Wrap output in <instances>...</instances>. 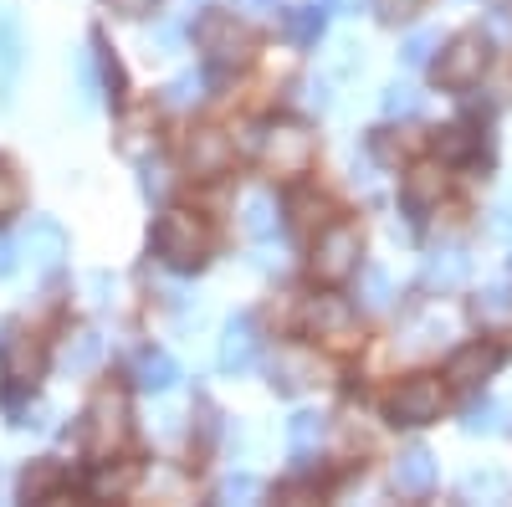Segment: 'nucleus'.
Here are the masks:
<instances>
[{"label":"nucleus","mask_w":512,"mask_h":507,"mask_svg":"<svg viewBox=\"0 0 512 507\" xmlns=\"http://www.w3.org/2000/svg\"><path fill=\"white\" fill-rule=\"evenodd\" d=\"M210 246H216V231H210V221L200 216V210H164L159 226H154V251H159V262L164 267H175V272H195L205 257H210Z\"/></svg>","instance_id":"f257e3e1"},{"label":"nucleus","mask_w":512,"mask_h":507,"mask_svg":"<svg viewBox=\"0 0 512 507\" xmlns=\"http://www.w3.org/2000/svg\"><path fill=\"white\" fill-rule=\"evenodd\" d=\"M128 431H134V415H128V395L123 390H98L88 400V410H82V446H88L93 456H113L123 451Z\"/></svg>","instance_id":"f03ea898"},{"label":"nucleus","mask_w":512,"mask_h":507,"mask_svg":"<svg viewBox=\"0 0 512 507\" xmlns=\"http://www.w3.org/2000/svg\"><path fill=\"white\" fill-rule=\"evenodd\" d=\"M256 154L272 175H308L313 169V154H318V139L303 129V123H267L256 134Z\"/></svg>","instance_id":"7ed1b4c3"},{"label":"nucleus","mask_w":512,"mask_h":507,"mask_svg":"<svg viewBox=\"0 0 512 507\" xmlns=\"http://www.w3.org/2000/svg\"><path fill=\"white\" fill-rule=\"evenodd\" d=\"M487 67H492V41L482 31H461L436 57V82L441 88H472V82L487 77Z\"/></svg>","instance_id":"20e7f679"},{"label":"nucleus","mask_w":512,"mask_h":507,"mask_svg":"<svg viewBox=\"0 0 512 507\" xmlns=\"http://www.w3.org/2000/svg\"><path fill=\"white\" fill-rule=\"evenodd\" d=\"M359 257H364V241H359L354 226H323V231L313 236L308 267H313L318 282L333 287V282H349V277L359 272Z\"/></svg>","instance_id":"39448f33"},{"label":"nucleus","mask_w":512,"mask_h":507,"mask_svg":"<svg viewBox=\"0 0 512 507\" xmlns=\"http://www.w3.org/2000/svg\"><path fill=\"white\" fill-rule=\"evenodd\" d=\"M195 47L205 52L210 67H241V62L251 57V36H246V26H241L236 16L210 11V16L195 26Z\"/></svg>","instance_id":"423d86ee"},{"label":"nucleus","mask_w":512,"mask_h":507,"mask_svg":"<svg viewBox=\"0 0 512 507\" xmlns=\"http://www.w3.org/2000/svg\"><path fill=\"white\" fill-rule=\"evenodd\" d=\"M446 410V385L436 374H410L405 385L390 395V420L395 426H431Z\"/></svg>","instance_id":"0eeeda50"},{"label":"nucleus","mask_w":512,"mask_h":507,"mask_svg":"<svg viewBox=\"0 0 512 507\" xmlns=\"http://www.w3.org/2000/svg\"><path fill=\"white\" fill-rule=\"evenodd\" d=\"M303 328H308L313 338H323V344H333V349L359 344V313H354L344 298H313V303L303 308Z\"/></svg>","instance_id":"6e6552de"},{"label":"nucleus","mask_w":512,"mask_h":507,"mask_svg":"<svg viewBox=\"0 0 512 507\" xmlns=\"http://www.w3.org/2000/svg\"><path fill=\"white\" fill-rule=\"evenodd\" d=\"M231 159H236V144L226 129H195L185 139V169L195 180H221L231 169Z\"/></svg>","instance_id":"1a4fd4ad"},{"label":"nucleus","mask_w":512,"mask_h":507,"mask_svg":"<svg viewBox=\"0 0 512 507\" xmlns=\"http://www.w3.org/2000/svg\"><path fill=\"white\" fill-rule=\"evenodd\" d=\"M502 369V344H492V338H472V344H461L451 359H446V379L461 390H477L482 379H492Z\"/></svg>","instance_id":"9d476101"},{"label":"nucleus","mask_w":512,"mask_h":507,"mask_svg":"<svg viewBox=\"0 0 512 507\" xmlns=\"http://www.w3.org/2000/svg\"><path fill=\"white\" fill-rule=\"evenodd\" d=\"M0 364H6V379H11V385H36L41 369H47V344H41V333L16 328L6 344H0Z\"/></svg>","instance_id":"9b49d317"},{"label":"nucleus","mask_w":512,"mask_h":507,"mask_svg":"<svg viewBox=\"0 0 512 507\" xmlns=\"http://www.w3.org/2000/svg\"><path fill=\"white\" fill-rule=\"evenodd\" d=\"M21 251L31 257L36 272H57V267L67 262V231H62L57 221H47V216H36V221L26 226V236H21Z\"/></svg>","instance_id":"f8f14e48"},{"label":"nucleus","mask_w":512,"mask_h":507,"mask_svg":"<svg viewBox=\"0 0 512 507\" xmlns=\"http://www.w3.org/2000/svg\"><path fill=\"white\" fill-rule=\"evenodd\" d=\"M390 482H395L400 497H431V487H436V461H431V451H425V446H405V451L395 456V467H390Z\"/></svg>","instance_id":"ddd939ff"},{"label":"nucleus","mask_w":512,"mask_h":507,"mask_svg":"<svg viewBox=\"0 0 512 507\" xmlns=\"http://www.w3.org/2000/svg\"><path fill=\"white\" fill-rule=\"evenodd\" d=\"M446 195V169L441 164H415L405 169V180H400V200L410 216H425V210H436Z\"/></svg>","instance_id":"4468645a"},{"label":"nucleus","mask_w":512,"mask_h":507,"mask_svg":"<svg viewBox=\"0 0 512 507\" xmlns=\"http://www.w3.org/2000/svg\"><path fill=\"white\" fill-rule=\"evenodd\" d=\"M256 354H262V338H256V323L241 313V318H231L226 323V333H221V369L226 374H246L251 364H256Z\"/></svg>","instance_id":"2eb2a0df"},{"label":"nucleus","mask_w":512,"mask_h":507,"mask_svg":"<svg viewBox=\"0 0 512 507\" xmlns=\"http://www.w3.org/2000/svg\"><path fill=\"white\" fill-rule=\"evenodd\" d=\"M318 374H323V364H318L308 349H282V354L272 359V390H277V395H297V390L318 385Z\"/></svg>","instance_id":"dca6fc26"},{"label":"nucleus","mask_w":512,"mask_h":507,"mask_svg":"<svg viewBox=\"0 0 512 507\" xmlns=\"http://www.w3.org/2000/svg\"><path fill=\"white\" fill-rule=\"evenodd\" d=\"M287 221H292L297 236H318V231L328 226V200H323L313 185H297V190L287 195Z\"/></svg>","instance_id":"f3484780"},{"label":"nucleus","mask_w":512,"mask_h":507,"mask_svg":"<svg viewBox=\"0 0 512 507\" xmlns=\"http://www.w3.org/2000/svg\"><path fill=\"white\" fill-rule=\"evenodd\" d=\"M134 379H139V390H149V395H164V390H175V385H180V364L169 359V354H159V349H149V354L139 359Z\"/></svg>","instance_id":"a211bd4d"},{"label":"nucleus","mask_w":512,"mask_h":507,"mask_svg":"<svg viewBox=\"0 0 512 507\" xmlns=\"http://www.w3.org/2000/svg\"><path fill=\"white\" fill-rule=\"evenodd\" d=\"M507 492H512V477L502 467H477V472L461 477V497L466 502H502Z\"/></svg>","instance_id":"6ab92c4d"},{"label":"nucleus","mask_w":512,"mask_h":507,"mask_svg":"<svg viewBox=\"0 0 512 507\" xmlns=\"http://www.w3.org/2000/svg\"><path fill=\"white\" fill-rule=\"evenodd\" d=\"M323 431H328V420H323V415L297 410V415L287 420V451H292V456H313V451L323 446Z\"/></svg>","instance_id":"aec40b11"},{"label":"nucleus","mask_w":512,"mask_h":507,"mask_svg":"<svg viewBox=\"0 0 512 507\" xmlns=\"http://www.w3.org/2000/svg\"><path fill=\"white\" fill-rule=\"evenodd\" d=\"M461 282H466V257H461V251H436V257L425 262V287L451 292V287H461Z\"/></svg>","instance_id":"412c9836"},{"label":"nucleus","mask_w":512,"mask_h":507,"mask_svg":"<svg viewBox=\"0 0 512 507\" xmlns=\"http://www.w3.org/2000/svg\"><path fill=\"white\" fill-rule=\"evenodd\" d=\"M241 210H246V231H251L256 241H267V236L277 231V200H272L267 190H251Z\"/></svg>","instance_id":"4be33fe9"},{"label":"nucleus","mask_w":512,"mask_h":507,"mask_svg":"<svg viewBox=\"0 0 512 507\" xmlns=\"http://www.w3.org/2000/svg\"><path fill=\"white\" fill-rule=\"evenodd\" d=\"M21 21L11 11H0V82H11L16 67H21Z\"/></svg>","instance_id":"5701e85b"},{"label":"nucleus","mask_w":512,"mask_h":507,"mask_svg":"<svg viewBox=\"0 0 512 507\" xmlns=\"http://www.w3.org/2000/svg\"><path fill=\"white\" fill-rule=\"evenodd\" d=\"M62 482H67V472L57 467V461H31V472H26V497H31V502H47V497H57Z\"/></svg>","instance_id":"b1692460"},{"label":"nucleus","mask_w":512,"mask_h":507,"mask_svg":"<svg viewBox=\"0 0 512 507\" xmlns=\"http://www.w3.org/2000/svg\"><path fill=\"white\" fill-rule=\"evenodd\" d=\"M379 108H384V118H415V113L425 108V98L410 88V82H390V88H384V98H379Z\"/></svg>","instance_id":"393cba45"},{"label":"nucleus","mask_w":512,"mask_h":507,"mask_svg":"<svg viewBox=\"0 0 512 507\" xmlns=\"http://www.w3.org/2000/svg\"><path fill=\"white\" fill-rule=\"evenodd\" d=\"M98 359H103V338H98V333H77V344H67V354H62V364H67L72 374L93 369Z\"/></svg>","instance_id":"a878e982"},{"label":"nucleus","mask_w":512,"mask_h":507,"mask_svg":"<svg viewBox=\"0 0 512 507\" xmlns=\"http://www.w3.org/2000/svg\"><path fill=\"white\" fill-rule=\"evenodd\" d=\"M477 318L482 323H512V287H487L477 298Z\"/></svg>","instance_id":"bb28decb"},{"label":"nucleus","mask_w":512,"mask_h":507,"mask_svg":"<svg viewBox=\"0 0 512 507\" xmlns=\"http://www.w3.org/2000/svg\"><path fill=\"white\" fill-rule=\"evenodd\" d=\"M472 436H492V431H502V405L497 400H482V405H466V420H461Z\"/></svg>","instance_id":"cd10ccee"},{"label":"nucleus","mask_w":512,"mask_h":507,"mask_svg":"<svg viewBox=\"0 0 512 507\" xmlns=\"http://www.w3.org/2000/svg\"><path fill=\"white\" fill-rule=\"evenodd\" d=\"M98 67H93V47L88 52H77V98H82V108H93L98 103Z\"/></svg>","instance_id":"c85d7f7f"},{"label":"nucleus","mask_w":512,"mask_h":507,"mask_svg":"<svg viewBox=\"0 0 512 507\" xmlns=\"http://www.w3.org/2000/svg\"><path fill=\"white\" fill-rule=\"evenodd\" d=\"M436 154L441 159H472V134H466L461 123H451V129L436 134Z\"/></svg>","instance_id":"c756f323"},{"label":"nucleus","mask_w":512,"mask_h":507,"mask_svg":"<svg viewBox=\"0 0 512 507\" xmlns=\"http://www.w3.org/2000/svg\"><path fill=\"white\" fill-rule=\"evenodd\" d=\"M251 497H262V482L251 472H236V477L221 482V502H251Z\"/></svg>","instance_id":"7c9ffc66"},{"label":"nucleus","mask_w":512,"mask_h":507,"mask_svg":"<svg viewBox=\"0 0 512 507\" xmlns=\"http://www.w3.org/2000/svg\"><path fill=\"white\" fill-rule=\"evenodd\" d=\"M436 31H415L410 41H405V67H425V57H431L436 52Z\"/></svg>","instance_id":"2f4dec72"},{"label":"nucleus","mask_w":512,"mask_h":507,"mask_svg":"<svg viewBox=\"0 0 512 507\" xmlns=\"http://www.w3.org/2000/svg\"><path fill=\"white\" fill-rule=\"evenodd\" d=\"M190 103H200V77L195 72L169 82V108H190Z\"/></svg>","instance_id":"473e14b6"},{"label":"nucleus","mask_w":512,"mask_h":507,"mask_svg":"<svg viewBox=\"0 0 512 507\" xmlns=\"http://www.w3.org/2000/svg\"><path fill=\"white\" fill-rule=\"evenodd\" d=\"M236 16H246V21H277L282 0H236Z\"/></svg>","instance_id":"72a5a7b5"},{"label":"nucleus","mask_w":512,"mask_h":507,"mask_svg":"<svg viewBox=\"0 0 512 507\" xmlns=\"http://www.w3.org/2000/svg\"><path fill=\"white\" fill-rule=\"evenodd\" d=\"M16 205H21V180L11 175L6 164H0V221H6V216H11Z\"/></svg>","instance_id":"f704fd0d"},{"label":"nucleus","mask_w":512,"mask_h":507,"mask_svg":"<svg viewBox=\"0 0 512 507\" xmlns=\"http://www.w3.org/2000/svg\"><path fill=\"white\" fill-rule=\"evenodd\" d=\"M374 11H379L384 21H410V16L420 11V0H374Z\"/></svg>","instance_id":"c9c22d12"},{"label":"nucleus","mask_w":512,"mask_h":507,"mask_svg":"<svg viewBox=\"0 0 512 507\" xmlns=\"http://www.w3.org/2000/svg\"><path fill=\"white\" fill-rule=\"evenodd\" d=\"M128 482H134V472H108V467H103V472L93 477V492H98V497H113V492H123Z\"/></svg>","instance_id":"e433bc0d"},{"label":"nucleus","mask_w":512,"mask_h":507,"mask_svg":"<svg viewBox=\"0 0 512 507\" xmlns=\"http://www.w3.org/2000/svg\"><path fill=\"white\" fill-rule=\"evenodd\" d=\"M318 31H323V11H297L292 16V36L297 41H313Z\"/></svg>","instance_id":"4c0bfd02"},{"label":"nucleus","mask_w":512,"mask_h":507,"mask_svg":"<svg viewBox=\"0 0 512 507\" xmlns=\"http://www.w3.org/2000/svg\"><path fill=\"white\" fill-rule=\"evenodd\" d=\"M108 6H113L118 16H128V21H139V16L154 11V0H108Z\"/></svg>","instance_id":"58836bf2"},{"label":"nucleus","mask_w":512,"mask_h":507,"mask_svg":"<svg viewBox=\"0 0 512 507\" xmlns=\"http://www.w3.org/2000/svg\"><path fill=\"white\" fill-rule=\"evenodd\" d=\"M390 303V282H384V272H369V308H384Z\"/></svg>","instance_id":"ea45409f"},{"label":"nucleus","mask_w":512,"mask_h":507,"mask_svg":"<svg viewBox=\"0 0 512 507\" xmlns=\"http://www.w3.org/2000/svg\"><path fill=\"white\" fill-rule=\"evenodd\" d=\"M16 426H31V431H47L52 420H47V405H36V410H21V420Z\"/></svg>","instance_id":"a19ab883"},{"label":"nucleus","mask_w":512,"mask_h":507,"mask_svg":"<svg viewBox=\"0 0 512 507\" xmlns=\"http://www.w3.org/2000/svg\"><path fill=\"white\" fill-rule=\"evenodd\" d=\"M16 262H21V257H16V241L0 236V277H11V272H16Z\"/></svg>","instance_id":"79ce46f5"},{"label":"nucleus","mask_w":512,"mask_h":507,"mask_svg":"<svg viewBox=\"0 0 512 507\" xmlns=\"http://www.w3.org/2000/svg\"><path fill=\"white\" fill-rule=\"evenodd\" d=\"M144 185H149V195H164V169H159V164L149 169V180H144Z\"/></svg>","instance_id":"37998d69"}]
</instances>
